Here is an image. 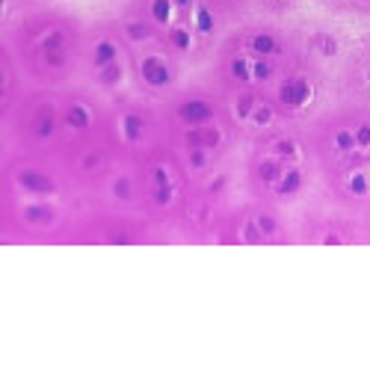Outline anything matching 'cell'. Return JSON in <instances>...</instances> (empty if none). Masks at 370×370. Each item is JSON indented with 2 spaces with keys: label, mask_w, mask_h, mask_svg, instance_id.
<instances>
[{
  "label": "cell",
  "mask_w": 370,
  "mask_h": 370,
  "mask_svg": "<svg viewBox=\"0 0 370 370\" xmlns=\"http://www.w3.org/2000/svg\"><path fill=\"white\" fill-rule=\"evenodd\" d=\"M308 95H311V86L305 80H290V83L281 86V101L287 107H302L308 101Z\"/></svg>",
  "instance_id": "obj_1"
},
{
  "label": "cell",
  "mask_w": 370,
  "mask_h": 370,
  "mask_svg": "<svg viewBox=\"0 0 370 370\" xmlns=\"http://www.w3.org/2000/svg\"><path fill=\"white\" fill-rule=\"evenodd\" d=\"M181 119L189 124H198V122H207L210 119V107L204 101H186L181 107Z\"/></svg>",
  "instance_id": "obj_2"
},
{
  "label": "cell",
  "mask_w": 370,
  "mask_h": 370,
  "mask_svg": "<svg viewBox=\"0 0 370 370\" xmlns=\"http://www.w3.org/2000/svg\"><path fill=\"white\" fill-rule=\"evenodd\" d=\"M142 74H145V80H148L151 86L169 83V71H166V65H163L160 60H145L142 62Z\"/></svg>",
  "instance_id": "obj_3"
},
{
  "label": "cell",
  "mask_w": 370,
  "mask_h": 370,
  "mask_svg": "<svg viewBox=\"0 0 370 370\" xmlns=\"http://www.w3.org/2000/svg\"><path fill=\"white\" fill-rule=\"evenodd\" d=\"M18 181L27 186V189H36V192H51L54 189V181L48 175H42V172H21Z\"/></svg>",
  "instance_id": "obj_4"
},
{
  "label": "cell",
  "mask_w": 370,
  "mask_h": 370,
  "mask_svg": "<svg viewBox=\"0 0 370 370\" xmlns=\"http://www.w3.org/2000/svg\"><path fill=\"white\" fill-rule=\"evenodd\" d=\"M189 142L192 145H216L219 142V133L216 130H192L189 133Z\"/></svg>",
  "instance_id": "obj_5"
},
{
  "label": "cell",
  "mask_w": 370,
  "mask_h": 370,
  "mask_svg": "<svg viewBox=\"0 0 370 370\" xmlns=\"http://www.w3.org/2000/svg\"><path fill=\"white\" fill-rule=\"evenodd\" d=\"M113 57H116V48H113L110 42H101V45L95 48V62H98V65H110Z\"/></svg>",
  "instance_id": "obj_6"
},
{
  "label": "cell",
  "mask_w": 370,
  "mask_h": 370,
  "mask_svg": "<svg viewBox=\"0 0 370 370\" xmlns=\"http://www.w3.org/2000/svg\"><path fill=\"white\" fill-rule=\"evenodd\" d=\"M151 12H154V18L163 24V21H169V12H172V3L169 0H154V6H151Z\"/></svg>",
  "instance_id": "obj_7"
},
{
  "label": "cell",
  "mask_w": 370,
  "mask_h": 370,
  "mask_svg": "<svg viewBox=\"0 0 370 370\" xmlns=\"http://www.w3.org/2000/svg\"><path fill=\"white\" fill-rule=\"evenodd\" d=\"M68 124H71V127H86V124H89L86 110H83V107H71V113H68Z\"/></svg>",
  "instance_id": "obj_8"
},
{
  "label": "cell",
  "mask_w": 370,
  "mask_h": 370,
  "mask_svg": "<svg viewBox=\"0 0 370 370\" xmlns=\"http://www.w3.org/2000/svg\"><path fill=\"white\" fill-rule=\"evenodd\" d=\"M139 130H142L139 116H127V119H124V133H127V139H136V136H139Z\"/></svg>",
  "instance_id": "obj_9"
},
{
  "label": "cell",
  "mask_w": 370,
  "mask_h": 370,
  "mask_svg": "<svg viewBox=\"0 0 370 370\" xmlns=\"http://www.w3.org/2000/svg\"><path fill=\"white\" fill-rule=\"evenodd\" d=\"M51 130H54V116H51V113H42V116H39V124H36V133H39V136H48Z\"/></svg>",
  "instance_id": "obj_10"
},
{
  "label": "cell",
  "mask_w": 370,
  "mask_h": 370,
  "mask_svg": "<svg viewBox=\"0 0 370 370\" xmlns=\"http://www.w3.org/2000/svg\"><path fill=\"white\" fill-rule=\"evenodd\" d=\"M252 48H255V51H258V54H270V51H273V48H276V42H273V39H270V36H258V39H255V42H252Z\"/></svg>",
  "instance_id": "obj_11"
},
{
  "label": "cell",
  "mask_w": 370,
  "mask_h": 370,
  "mask_svg": "<svg viewBox=\"0 0 370 370\" xmlns=\"http://www.w3.org/2000/svg\"><path fill=\"white\" fill-rule=\"evenodd\" d=\"M27 219H30V222H51V210H45V207H30V210H27Z\"/></svg>",
  "instance_id": "obj_12"
},
{
  "label": "cell",
  "mask_w": 370,
  "mask_h": 370,
  "mask_svg": "<svg viewBox=\"0 0 370 370\" xmlns=\"http://www.w3.org/2000/svg\"><path fill=\"white\" fill-rule=\"evenodd\" d=\"M296 186H299V172H287L284 181L278 184V189H281V192H293Z\"/></svg>",
  "instance_id": "obj_13"
},
{
  "label": "cell",
  "mask_w": 370,
  "mask_h": 370,
  "mask_svg": "<svg viewBox=\"0 0 370 370\" xmlns=\"http://www.w3.org/2000/svg\"><path fill=\"white\" fill-rule=\"evenodd\" d=\"M261 178H264V181H276V178H278V166H276V163H264V166H261Z\"/></svg>",
  "instance_id": "obj_14"
},
{
  "label": "cell",
  "mask_w": 370,
  "mask_h": 370,
  "mask_svg": "<svg viewBox=\"0 0 370 370\" xmlns=\"http://www.w3.org/2000/svg\"><path fill=\"white\" fill-rule=\"evenodd\" d=\"M210 27H213V18H210V12H207V9H198V30H204V33H207Z\"/></svg>",
  "instance_id": "obj_15"
},
{
  "label": "cell",
  "mask_w": 370,
  "mask_h": 370,
  "mask_svg": "<svg viewBox=\"0 0 370 370\" xmlns=\"http://www.w3.org/2000/svg\"><path fill=\"white\" fill-rule=\"evenodd\" d=\"M116 80H119V68L110 62V65L104 68V83H116Z\"/></svg>",
  "instance_id": "obj_16"
},
{
  "label": "cell",
  "mask_w": 370,
  "mask_h": 370,
  "mask_svg": "<svg viewBox=\"0 0 370 370\" xmlns=\"http://www.w3.org/2000/svg\"><path fill=\"white\" fill-rule=\"evenodd\" d=\"M172 42H175L178 48H186V45H189V36H186V30H175V33H172Z\"/></svg>",
  "instance_id": "obj_17"
},
{
  "label": "cell",
  "mask_w": 370,
  "mask_h": 370,
  "mask_svg": "<svg viewBox=\"0 0 370 370\" xmlns=\"http://www.w3.org/2000/svg\"><path fill=\"white\" fill-rule=\"evenodd\" d=\"M350 186H353V192H365V189H368V181H365V175H353Z\"/></svg>",
  "instance_id": "obj_18"
},
{
  "label": "cell",
  "mask_w": 370,
  "mask_h": 370,
  "mask_svg": "<svg viewBox=\"0 0 370 370\" xmlns=\"http://www.w3.org/2000/svg\"><path fill=\"white\" fill-rule=\"evenodd\" d=\"M169 195H172V189H169V184H166V186H157V192H154V198H157L160 204H166V201H169Z\"/></svg>",
  "instance_id": "obj_19"
},
{
  "label": "cell",
  "mask_w": 370,
  "mask_h": 370,
  "mask_svg": "<svg viewBox=\"0 0 370 370\" xmlns=\"http://www.w3.org/2000/svg\"><path fill=\"white\" fill-rule=\"evenodd\" d=\"M231 71H234V77H243V80L249 77V71H246V62H243V60H237V62H234V65H231Z\"/></svg>",
  "instance_id": "obj_20"
},
{
  "label": "cell",
  "mask_w": 370,
  "mask_h": 370,
  "mask_svg": "<svg viewBox=\"0 0 370 370\" xmlns=\"http://www.w3.org/2000/svg\"><path fill=\"white\" fill-rule=\"evenodd\" d=\"M130 39H145V27H139V24H130Z\"/></svg>",
  "instance_id": "obj_21"
},
{
  "label": "cell",
  "mask_w": 370,
  "mask_h": 370,
  "mask_svg": "<svg viewBox=\"0 0 370 370\" xmlns=\"http://www.w3.org/2000/svg\"><path fill=\"white\" fill-rule=\"evenodd\" d=\"M255 77H261V80L270 77V65H267V62H258V65H255Z\"/></svg>",
  "instance_id": "obj_22"
},
{
  "label": "cell",
  "mask_w": 370,
  "mask_h": 370,
  "mask_svg": "<svg viewBox=\"0 0 370 370\" xmlns=\"http://www.w3.org/2000/svg\"><path fill=\"white\" fill-rule=\"evenodd\" d=\"M258 225H261V231H267V234H270V231L276 228V222H273L270 216H261V219H258Z\"/></svg>",
  "instance_id": "obj_23"
},
{
  "label": "cell",
  "mask_w": 370,
  "mask_h": 370,
  "mask_svg": "<svg viewBox=\"0 0 370 370\" xmlns=\"http://www.w3.org/2000/svg\"><path fill=\"white\" fill-rule=\"evenodd\" d=\"M356 139H359L362 145H368V142H370V124H365V127L359 130V136H356Z\"/></svg>",
  "instance_id": "obj_24"
},
{
  "label": "cell",
  "mask_w": 370,
  "mask_h": 370,
  "mask_svg": "<svg viewBox=\"0 0 370 370\" xmlns=\"http://www.w3.org/2000/svg\"><path fill=\"white\" fill-rule=\"evenodd\" d=\"M154 181H157V186H166V184H169V178H166V169H157V172H154Z\"/></svg>",
  "instance_id": "obj_25"
},
{
  "label": "cell",
  "mask_w": 370,
  "mask_h": 370,
  "mask_svg": "<svg viewBox=\"0 0 370 370\" xmlns=\"http://www.w3.org/2000/svg\"><path fill=\"white\" fill-rule=\"evenodd\" d=\"M338 145H341V148H350V145H353V136H350V133H338Z\"/></svg>",
  "instance_id": "obj_26"
},
{
  "label": "cell",
  "mask_w": 370,
  "mask_h": 370,
  "mask_svg": "<svg viewBox=\"0 0 370 370\" xmlns=\"http://www.w3.org/2000/svg\"><path fill=\"white\" fill-rule=\"evenodd\" d=\"M276 148H278V154H293V151H296V148H293V142H278Z\"/></svg>",
  "instance_id": "obj_27"
},
{
  "label": "cell",
  "mask_w": 370,
  "mask_h": 370,
  "mask_svg": "<svg viewBox=\"0 0 370 370\" xmlns=\"http://www.w3.org/2000/svg\"><path fill=\"white\" fill-rule=\"evenodd\" d=\"M255 122H270V110H267V107H261V110H258V113H255Z\"/></svg>",
  "instance_id": "obj_28"
},
{
  "label": "cell",
  "mask_w": 370,
  "mask_h": 370,
  "mask_svg": "<svg viewBox=\"0 0 370 370\" xmlns=\"http://www.w3.org/2000/svg\"><path fill=\"white\" fill-rule=\"evenodd\" d=\"M60 42H62V36H51L45 48H48V51H54V48H60Z\"/></svg>",
  "instance_id": "obj_29"
},
{
  "label": "cell",
  "mask_w": 370,
  "mask_h": 370,
  "mask_svg": "<svg viewBox=\"0 0 370 370\" xmlns=\"http://www.w3.org/2000/svg\"><path fill=\"white\" fill-rule=\"evenodd\" d=\"M189 160H192V166H201V163H204V154H201V151H192Z\"/></svg>",
  "instance_id": "obj_30"
},
{
  "label": "cell",
  "mask_w": 370,
  "mask_h": 370,
  "mask_svg": "<svg viewBox=\"0 0 370 370\" xmlns=\"http://www.w3.org/2000/svg\"><path fill=\"white\" fill-rule=\"evenodd\" d=\"M249 107H252V98H243V101H240V116H246Z\"/></svg>",
  "instance_id": "obj_31"
},
{
  "label": "cell",
  "mask_w": 370,
  "mask_h": 370,
  "mask_svg": "<svg viewBox=\"0 0 370 370\" xmlns=\"http://www.w3.org/2000/svg\"><path fill=\"white\" fill-rule=\"evenodd\" d=\"M48 62H51V65H60L62 57H60V54H48Z\"/></svg>",
  "instance_id": "obj_32"
},
{
  "label": "cell",
  "mask_w": 370,
  "mask_h": 370,
  "mask_svg": "<svg viewBox=\"0 0 370 370\" xmlns=\"http://www.w3.org/2000/svg\"><path fill=\"white\" fill-rule=\"evenodd\" d=\"M116 192H119V195H127V184H124V181H122V184H116Z\"/></svg>",
  "instance_id": "obj_33"
},
{
  "label": "cell",
  "mask_w": 370,
  "mask_h": 370,
  "mask_svg": "<svg viewBox=\"0 0 370 370\" xmlns=\"http://www.w3.org/2000/svg\"><path fill=\"white\" fill-rule=\"evenodd\" d=\"M178 3H189V0H178Z\"/></svg>",
  "instance_id": "obj_34"
}]
</instances>
